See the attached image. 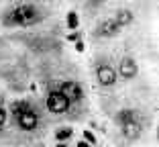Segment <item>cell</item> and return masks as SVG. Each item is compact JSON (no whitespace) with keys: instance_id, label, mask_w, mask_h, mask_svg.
<instances>
[{"instance_id":"6da1fadb","label":"cell","mask_w":159,"mask_h":147,"mask_svg":"<svg viewBox=\"0 0 159 147\" xmlns=\"http://www.w3.org/2000/svg\"><path fill=\"white\" fill-rule=\"evenodd\" d=\"M39 21V10L33 4H19L4 16V25L8 27H29Z\"/></svg>"},{"instance_id":"7a4b0ae2","label":"cell","mask_w":159,"mask_h":147,"mask_svg":"<svg viewBox=\"0 0 159 147\" xmlns=\"http://www.w3.org/2000/svg\"><path fill=\"white\" fill-rule=\"evenodd\" d=\"M47 110L53 114H66L70 110V100L59 90H51L47 94Z\"/></svg>"},{"instance_id":"3957f363","label":"cell","mask_w":159,"mask_h":147,"mask_svg":"<svg viewBox=\"0 0 159 147\" xmlns=\"http://www.w3.org/2000/svg\"><path fill=\"white\" fill-rule=\"evenodd\" d=\"M14 119H16L19 129L25 131V133H31V131H35V129L39 127V114L35 113L33 108H27V110H23V113H19Z\"/></svg>"},{"instance_id":"277c9868","label":"cell","mask_w":159,"mask_h":147,"mask_svg":"<svg viewBox=\"0 0 159 147\" xmlns=\"http://www.w3.org/2000/svg\"><path fill=\"white\" fill-rule=\"evenodd\" d=\"M96 78H98L100 86H104V88L114 86V84H116V80H118L116 71L112 70L110 63H98V67H96Z\"/></svg>"},{"instance_id":"5b68a950","label":"cell","mask_w":159,"mask_h":147,"mask_svg":"<svg viewBox=\"0 0 159 147\" xmlns=\"http://www.w3.org/2000/svg\"><path fill=\"white\" fill-rule=\"evenodd\" d=\"M59 92L70 100V104H71V102H78V100L84 96V88H82L78 82H61Z\"/></svg>"},{"instance_id":"8992f818","label":"cell","mask_w":159,"mask_h":147,"mask_svg":"<svg viewBox=\"0 0 159 147\" xmlns=\"http://www.w3.org/2000/svg\"><path fill=\"white\" fill-rule=\"evenodd\" d=\"M139 74V66L133 57H122L120 63H118V74L116 76L125 78V80H133V78Z\"/></svg>"},{"instance_id":"52a82bcc","label":"cell","mask_w":159,"mask_h":147,"mask_svg":"<svg viewBox=\"0 0 159 147\" xmlns=\"http://www.w3.org/2000/svg\"><path fill=\"white\" fill-rule=\"evenodd\" d=\"M120 33V27H118L116 23H114V19H106L102 21V23L98 25V29H96V35L98 37H116V35Z\"/></svg>"},{"instance_id":"ba28073f","label":"cell","mask_w":159,"mask_h":147,"mask_svg":"<svg viewBox=\"0 0 159 147\" xmlns=\"http://www.w3.org/2000/svg\"><path fill=\"white\" fill-rule=\"evenodd\" d=\"M114 119H116V125H118V127H122L125 123H131V121H137V123L143 125V117H141V113H139V110H133V108H122V110H118Z\"/></svg>"},{"instance_id":"9c48e42d","label":"cell","mask_w":159,"mask_h":147,"mask_svg":"<svg viewBox=\"0 0 159 147\" xmlns=\"http://www.w3.org/2000/svg\"><path fill=\"white\" fill-rule=\"evenodd\" d=\"M122 135H125L126 139H139L141 133H143V125L137 123V121H131V123H125L120 127Z\"/></svg>"},{"instance_id":"30bf717a","label":"cell","mask_w":159,"mask_h":147,"mask_svg":"<svg viewBox=\"0 0 159 147\" xmlns=\"http://www.w3.org/2000/svg\"><path fill=\"white\" fill-rule=\"evenodd\" d=\"M112 19H114V23L122 29V27H129V25L135 21V16H133V12L129 8H120V10H116V14H114Z\"/></svg>"},{"instance_id":"8fae6325","label":"cell","mask_w":159,"mask_h":147,"mask_svg":"<svg viewBox=\"0 0 159 147\" xmlns=\"http://www.w3.org/2000/svg\"><path fill=\"white\" fill-rule=\"evenodd\" d=\"M31 108V104H29L27 100H16V102H12V106H10V113H12V117H16L19 113H23V110Z\"/></svg>"},{"instance_id":"7c38bea8","label":"cell","mask_w":159,"mask_h":147,"mask_svg":"<svg viewBox=\"0 0 159 147\" xmlns=\"http://www.w3.org/2000/svg\"><path fill=\"white\" fill-rule=\"evenodd\" d=\"M67 29H71V31H75V29L80 27V16H78V12L75 10H70L67 12Z\"/></svg>"},{"instance_id":"4fadbf2b","label":"cell","mask_w":159,"mask_h":147,"mask_svg":"<svg viewBox=\"0 0 159 147\" xmlns=\"http://www.w3.org/2000/svg\"><path fill=\"white\" fill-rule=\"evenodd\" d=\"M71 135H74V131H71L70 127H63V129H57V131H55V139H57L59 143L67 141V139H70Z\"/></svg>"},{"instance_id":"5bb4252c","label":"cell","mask_w":159,"mask_h":147,"mask_svg":"<svg viewBox=\"0 0 159 147\" xmlns=\"http://www.w3.org/2000/svg\"><path fill=\"white\" fill-rule=\"evenodd\" d=\"M84 139L88 145H92V143H96V135L92 133V131H84Z\"/></svg>"},{"instance_id":"9a60e30c","label":"cell","mask_w":159,"mask_h":147,"mask_svg":"<svg viewBox=\"0 0 159 147\" xmlns=\"http://www.w3.org/2000/svg\"><path fill=\"white\" fill-rule=\"evenodd\" d=\"M4 125H6V110L0 106V131L4 129Z\"/></svg>"},{"instance_id":"2e32d148","label":"cell","mask_w":159,"mask_h":147,"mask_svg":"<svg viewBox=\"0 0 159 147\" xmlns=\"http://www.w3.org/2000/svg\"><path fill=\"white\" fill-rule=\"evenodd\" d=\"M84 49H86V45H84L82 41H78V43H75V51H78V53H84Z\"/></svg>"},{"instance_id":"e0dca14e","label":"cell","mask_w":159,"mask_h":147,"mask_svg":"<svg viewBox=\"0 0 159 147\" xmlns=\"http://www.w3.org/2000/svg\"><path fill=\"white\" fill-rule=\"evenodd\" d=\"M67 39H70V41H80V35L71 33V35H67Z\"/></svg>"},{"instance_id":"ac0fdd59","label":"cell","mask_w":159,"mask_h":147,"mask_svg":"<svg viewBox=\"0 0 159 147\" xmlns=\"http://www.w3.org/2000/svg\"><path fill=\"white\" fill-rule=\"evenodd\" d=\"M75 147H92V145H88L86 141H78V145H75Z\"/></svg>"},{"instance_id":"d6986e66","label":"cell","mask_w":159,"mask_h":147,"mask_svg":"<svg viewBox=\"0 0 159 147\" xmlns=\"http://www.w3.org/2000/svg\"><path fill=\"white\" fill-rule=\"evenodd\" d=\"M55 147H67V145H66V143H57Z\"/></svg>"}]
</instances>
